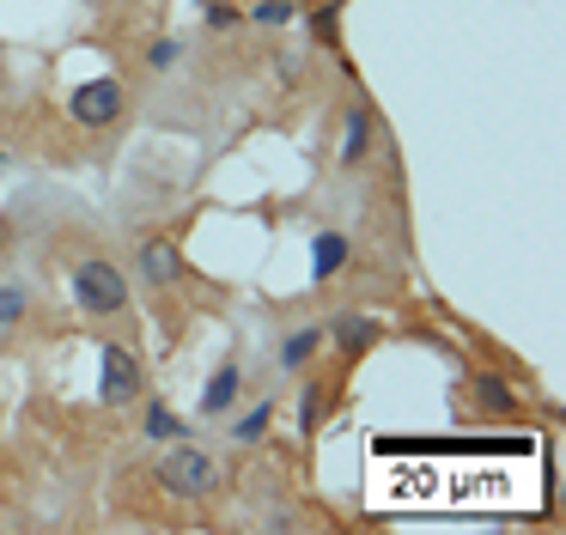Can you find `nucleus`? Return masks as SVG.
I'll list each match as a JSON object with an SVG mask.
<instances>
[{
    "mask_svg": "<svg viewBox=\"0 0 566 535\" xmlns=\"http://www.w3.org/2000/svg\"><path fill=\"white\" fill-rule=\"evenodd\" d=\"M153 474H159V486H165L171 499H208L213 486H220V469H213V457H208V450H196L189 438L165 450Z\"/></svg>",
    "mask_w": 566,
    "mask_h": 535,
    "instance_id": "obj_1",
    "label": "nucleus"
},
{
    "mask_svg": "<svg viewBox=\"0 0 566 535\" xmlns=\"http://www.w3.org/2000/svg\"><path fill=\"white\" fill-rule=\"evenodd\" d=\"M74 304L86 316H116L128 304V280H123V268H111V262H98V255H86V262H74Z\"/></svg>",
    "mask_w": 566,
    "mask_h": 535,
    "instance_id": "obj_2",
    "label": "nucleus"
},
{
    "mask_svg": "<svg viewBox=\"0 0 566 535\" xmlns=\"http://www.w3.org/2000/svg\"><path fill=\"white\" fill-rule=\"evenodd\" d=\"M98 401L104 408H128L140 401V359L123 347V340H98Z\"/></svg>",
    "mask_w": 566,
    "mask_h": 535,
    "instance_id": "obj_3",
    "label": "nucleus"
},
{
    "mask_svg": "<svg viewBox=\"0 0 566 535\" xmlns=\"http://www.w3.org/2000/svg\"><path fill=\"white\" fill-rule=\"evenodd\" d=\"M128 104V85L123 80H86L67 92V116L80 122V128H111L116 116H123Z\"/></svg>",
    "mask_w": 566,
    "mask_h": 535,
    "instance_id": "obj_4",
    "label": "nucleus"
},
{
    "mask_svg": "<svg viewBox=\"0 0 566 535\" xmlns=\"http://www.w3.org/2000/svg\"><path fill=\"white\" fill-rule=\"evenodd\" d=\"M135 268H140V280H147L153 292H171L177 280H184V250H177L171 238H147L135 250Z\"/></svg>",
    "mask_w": 566,
    "mask_h": 535,
    "instance_id": "obj_5",
    "label": "nucleus"
},
{
    "mask_svg": "<svg viewBox=\"0 0 566 535\" xmlns=\"http://www.w3.org/2000/svg\"><path fill=\"white\" fill-rule=\"evenodd\" d=\"M323 335H329V347L342 353V359H366V353L384 340V328L371 323L366 311H347V316H335V323L323 328Z\"/></svg>",
    "mask_w": 566,
    "mask_h": 535,
    "instance_id": "obj_6",
    "label": "nucleus"
},
{
    "mask_svg": "<svg viewBox=\"0 0 566 535\" xmlns=\"http://www.w3.org/2000/svg\"><path fill=\"white\" fill-rule=\"evenodd\" d=\"M371 140H378V116H371V104L359 97V104H347V128H342V170H359L371 158Z\"/></svg>",
    "mask_w": 566,
    "mask_h": 535,
    "instance_id": "obj_7",
    "label": "nucleus"
},
{
    "mask_svg": "<svg viewBox=\"0 0 566 535\" xmlns=\"http://www.w3.org/2000/svg\"><path fill=\"white\" fill-rule=\"evenodd\" d=\"M238 389H244V371H238V359H226L220 371L208 377V389H201V413H208V420L232 413L238 408Z\"/></svg>",
    "mask_w": 566,
    "mask_h": 535,
    "instance_id": "obj_8",
    "label": "nucleus"
},
{
    "mask_svg": "<svg viewBox=\"0 0 566 535\" xmlns=\"http://www.w3.org/2000/svg\"><path fill=\"white\" fill-rule=\"evenodd\" d=\"M329 347V335H323V323H305V328H293V335L281 340V371H305L311 359H317V353Z\"/></svg>",
    "mask_w": 566,
    "mask_h": 535,
    "instance_id": "obj_9",
    "label": "nucleus"
},
{
    "mask_svg": "<svg viewBox=\"0 0 566 535\" xmlns=\"http://www.w3.org/2000/svg\"><path fill=\"white\" fill-rule=\"evenodd\" d=\"M347 255H354V238H347V231H317V243H311V274L335 280L347 268Z\"/></svg>",
    "mask_w": 566,
    "mask_h": 535,
    "instance_id": "obj_10",
    "label": "nucleus"
},
{
    "mask_svg": "<svg viewBox=\"0 0 566 535\" xmlns=\"http://www.w3.org/2000/svg\"><path fill=\"white\" fill-rule=\"evenodd\" d=\"M329 408H335V389L329 384H305L298 389V432L311 438L323 420H329Z\"/></svg>",
    "mask_w": 566,
    "mask_h": 535,
    "instance_id": "obj_11",
    "label": "nucleus"
},
{
    "mask_svg": "<svg viewBox=\"0 0 566 535\" xmlns=\"http://www.w3.org/2000/svg\"><path fill=\"white\" fill-rule=\"evenodd\" d=\"M147 438H153V444H184L189 420H184V413H171L165 401H147Z\"/></svg>",
    "mask_w": 566,
    "mask_h": 535,
    "instance_id": "obj_12",
    "label": "nucleus"
},
{
    "mask_svg": "<svg viewBox=\"0 0 566 535\" xmlns=\"http://www.w3.org/2000/svg\"><path fill=\"white\" fill-rule=\"evenodd\" d=\"M25 311H31V286L25 280H0V335H7Z\"/></svg>",
    "mask_w": 566,
    "mask_h": 535,
    "instance_id": "obj_13",
    "label": "nucleus"
},
{
    "mask_svg": "<svg viewBox=\"0 0 566 535\" xmlns=\"http://www.w3.org/2000/svg\"><path fill=\"white\" fill-rule=\"evenodd\" d=\"M305 24H311V36H317V43L329 49V55L342 49V7H335V0H329V7H317Z\"/></svg>",
    "mask_w": 566,
    "mask_h": 535,
    "instance_id": "obj_14",
    "label": "nucleus"
},
{
    "mask_svg": "<svg viewBox=\"0 0 566 535\" xmlns=\"http://www.w3.org/2000/svg\"><path fill=\"white\" fill-rule=\"evenodd\" d=\"M475 401L488 413H512L517 408V396H512V384H505V377H475Z\"/></svg>",
    "mask_w": 566,
    "mask_h": 535,
    "instance_id": "obj_15",
    "label": "nucleus"
},
{
    "mask_svg": "<svg viewBox=\"0 0 566 535\" xmlns=\"http://www.w3.org/2000/svg\"><path fill=\"white\" fill-rule=\"evenodd\" d=\"M269 426H274V396H269V401H256V408H250L244 420L232 426V444H256V438L269 432Z\"/></svg>",
    "mask_w": 566,
    "mask_h": 535,
    "instance_id": "obj_16",
    "label": "nucleus"
},
{
    "mask_svg": "<svg viewBox=\"0 0 566 535\" xmlns=\"http://www.w3.org/2000/svg\"><path fill=\"white\" fill-rule=\"evenodd\" d=\"M244 19H256V24H293L298 19V0H256V7H244Z\"/></svg>",
    "mask_w": 566,
    "mask_h": 535,
    "instance_id": "obj_17",
    "label": "nucleus"
},
{
    "mask_svg": "<svg viewBox=\"0 0 566 535\" xmlns=\"http://www.w3.org/2000/svg\"><path fill=\"white\" fill-rule=\"evenodd\" d=\"M177 61H184V36H159V43L147 49V67H177Z\"/></svg>",
    "mask_w": 566,
    "mask_h": 535,
    "instance_id": "obj_18",
    "label": "nucleus"
},
{
    "mask_svg": "<svg viewBox=\"0 0 566 535\" xmlns=\"http://www.w3.org/2000/svg\"><path fill=\"white\" fill-rule=\"evenodd\" d=\"M238 19H244V12H238L232 0H213V7H208V31H232Z\"/></svg>",
    "mask_w": 566,
    "mask_h": 535,
    "instance_id": "obj_19",
    "label": "nucleus"
},
{
    "mask_svg": "<svg viewBox=\"0 0 566 535\" xmlns=\"http://www.w3.org/2000/svg\"><path fill=\"white\" fill-rule=\"evenodd\" d=\"M0 165H7V153H0Z\"/></svg>",
    "mask_w": 566,
    "mask_h": 535,
    "instance_id": "obj_20",
    "label": "nucleus"
}]
</instances>
